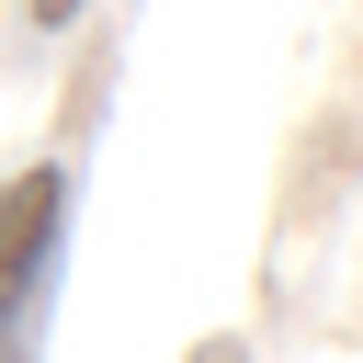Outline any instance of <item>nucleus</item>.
<instances>
[{
  "label": "nucleus",
  "instance_id": "f257e3e1",
  "mask_svg": "<svg viewBox=\"0 0 363 363\" xmlns=\"http://www.w3.org/2000/svg\"><path fill=\"white\" fill-rule=\"evenodd\" d=\"M57 261H68V170L34 159V170L0 193V363H45Z\"/></svg>",
  "mask_w": 363,
  "mask_h": 363
},
{
  "label": "nucleus",
  "instance_id": "f03ea898",
  "mask_svg": "<svg viewBox=\"0 0 363 363\" xmlns=\"http://www.w3.org/2000/svg\"><path fill=\"white\" fill-rule=\"evenodd\" d=\"M79 11H91V0H23V23H34V34H57V23H79Z\"/></svg>",
  "mask_w": 363,
  "mask_h": 363
}]
</instances>
